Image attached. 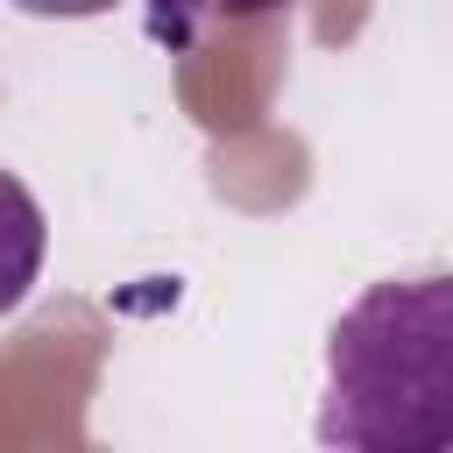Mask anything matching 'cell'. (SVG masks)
I'll list each match as a JSON object with an SVG mask.
<instances>
[{
    "label": "cell",
    "mask_w": 453,
    "mask_h": 453,
    "mask_svg": "<svg viewBox=\"0 0 453 453\" xmlns=\"http://www.w3.org/2000/svg\"><path fill=\"white\" fill-rule=\"evenodd\" d=\"M326 446L432 453L453 439V283L411 276L361 290L326 340Z\"/></svg>",
    "instance_id": "obj_1"
},
{
    "label": "cell",
    "mask_w": 453,
    "mask_h": 453,
    "mask_svg": "<svg viewBox=\"0 0 453 453\" xmlns=\"http://www.w3.org/2000/svg\"><path fill=\"white\" fill-rule=\"evenodd\" d=\"M42 248H50V226H42L35 191H28L14 170H0V311H14V304L35 290Z\"/></svg>",
    "instance_id": "obj_2"
},
{
    "label": "cell",
    "mask_w": 453,
    "mask_h": 453,
    "mask_svg": "<svg viewBox=\"0 0 453 453\" xmlns=\"http://www.w3.org/2000/svg\"><path fill=\"white\" fill-rule=\"evenodd\" d=\"M142 7H149V35L184 57V50L212 42L219 28H248V21L290 14L297 0H142Z\"/></svg>",
    "instance_id": "obj_3"
},
{
    "label": "cell",
    "mask_w": 453,
    "mask_h": 453,
    "mask_svg": "<svg viewBox=\"0 0 453 453\" xmlns=\"http://www.w3.org/2000/svg\"><path fill=\"white\" fill-rule=\"evenodd\" d=\"M21 14H64V21H78V14H106L113 0H14Z\"/></svg>",
    "instance_id": "obj_4"
}]
</instances>
